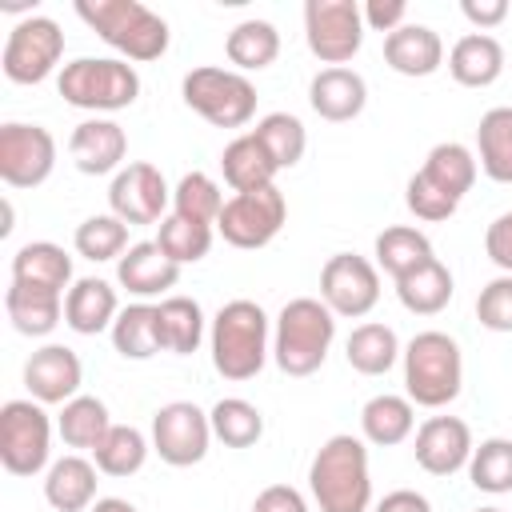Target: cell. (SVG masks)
Masks as SVG:
<instances>
[{
  "mask_svg": "<svg viewBox=\"0 0 512 512\" xmlns=\"http://www.w3.org/2000/svg\"><path fill=\"white\" fill-rule=\"evenodd\" d=\"M472 428L460 416H428L416 428V464L428 476H456L472 460Z\"/></svg>",
  "mask_w": 512,
  "mask_h": 512,
  "instance_id": "obj_17",
  "label": "cell"
},
{
  "mask_svg": "<svg viewBox=\"0 0 512 512\" xmlns=\"http://www.w3.org/2000/svg\"><path fill=\"white\" fill-rule=\"evenodd\" d=\"M404 204H408V212H412L416 220H424V224H440V220L456 216V208H460V200H452L448 192H440L424 172H412V176H408V184H404Z\"/></svg>",
  "mask_w": 512,
  "mask_h": 512,
  "instance_id": "obj_45",
  "label": "cell"
},
{
  "mask_svg": "<svg viewBox=\"0 0 512 512\" xmlns=\"http://www.w3.org/2000/svg\"><path fill=\"white\" fill-rule=\"evenodd\" d=\"M172 204V188L164 180V172L148 160H136V164H124L112 184H108V208L112 216H120L128 228L136 224H160L164 212Z\"/></svg>",
  "mask_w": 512,
  "mask_h": 512,
  "instance_id": "obj_15",
  "label": "cell"
},
{
  "mask_svg": "<svg viewBox=\"0 0 512 512\" xmlns=\"http://www.w3.org/2000/svg\"><path fill=\"white\" fill-rule=\"evenodd\" d=\"M476 512H504V508H496V504H488V508H476Z\"/></svg>",
  "mask_w": 512,
  "mask_h": 512,
  "instance_id": "obj_53",
  "label": "cell"
},
{
  "mask_svg": "<svg viewBox=\"0 0 512 512\" xmlns=\"http://www.w3.org/2000/svg\"><path fill=\"white\" fill-rule=\"evenodd\" d=\"M252 512H308V500L300 488L292 484H268L256 500H252Z\"/></svg>",
  "mask_w": 512,
  "mask_h": 512,
  "instance_id": "obj_49",
  "label": "cell"
},
{
  "mask_svg": "<svg viewBox=\"0 0 512 512\" xmlns=\"http://www.w3.org/2000/svg\"><path fill=\"white\" fill-rule=\"evenodd\" d=\"M80 384H84V364L68 344H44L24 360V388L44 408L80 396Z\"/></svg>",
  "mask_w": 512,
  "mask_h": 512,
  "instance_id": "obj_16",
  "label": "cell"
},
{
  "mask_svg": "<svg viewBox=\"0 0 512 512\" xmlns=\"http://www.w3.org/2000/svg\"><path fill=\"white\" fill-rule=\"evenodd\" d=\"M336 340V316L320 296L288 300L272 320V360L284 376H312L324 368Z\"/></svg>",
  "mask_w": 512,
  "mask_h": 512,
  "instance_id": "obj_3",
  "label": "cell"
},
{
  "mask_svg": "<svg viewBox=\"0 0 512 512\" xmlns=\"http://www.w3.org/2000/svg\"><path fill=\"white\" fill-rule=\"evenodd\" d=\"M484 252L504 276H512V212H500L484 228Z\"/></svg>",
  "mask_w": 512,
  "mask_h": 512,
  "instance_id": "obj_47",
  "label": "cell"
},
{
  "mask_svg": "<svg viewBox=\"0 0 512 512\" xmlns=\"http://www.w3.org/2000/svg\"><path fill=\"white\" fill-rule=\"evenodd\" d=\"M448 72L460 88H488L504 72V48L488 32H468L448 52Z\"/></svg>",
  "mask_w": 512,
  "mask_h": 512,
  "instance_id": "obj_24",
  "label": "cell"
},
{
  "mask_svg": "<svg viewBox=\"0 0 512 512\" xmlns=\"http://www.w3.org/2000/svg\"><path fill=\"white\" fill-rule=\"evenodd\" d=\"M224 56L236 72H260L280 56V32L272 20H240L224 36Z\"/></svg>",
  "mask_w": 512,
  "mask_h": 512,
  "instance_id": "obj_35",
  "label": "cell"
},
{
  "mask_svg": "<svg viewBox=\"0 0 512 512\" xmlns=\"http://www.w3.org/2000/svg\"><path fill=\"white\" fill-rule=\"evenodd\" d=\"M4 312L20 336H48L64 320V292L52 288H32V284H8L4 292Z\"/></svg>",
  "mask_w": 512,
  "mask_h": 512,
  "instance_id": "obj_26",
  "label": "cell"
},
{
  "mask_svg": "<svg viewBox=\"0 0 512 512\" xmlns=\"http://www.w3.org/2000/svg\"><path fill=\"white\" fill-rule=\"evenodd\" d=\"M308 492L320 512H372V472L364 436H328L308 464Z\"/></svg>",
  "mask_w": 512,
  "mask_h": 512,
  "instance_id": "obj_1",
  "label": "cell"
},
{
  "mask_svg": "<svg viewBox=\"0 0 512 512\" xmlns=\"http://www.w3.org/2000/svg\"><path fill=\"white\" fill-rule=\"evenodd\" d=\"M88 512H140L132 500H124V496H100Z\"/></svg>",
  "mask_w": 512,
  "mask_h": 512,
  "instance_id": "obj_52",
  "label": "cell"
},
{
  "mask_svg": "<svg viewBox=\"0 0 512 512\" xmlns=\"http://www.w3.org/2000/svg\"><path fill=\"white\" fill-rule=\"evenodd\" d=\"M212 420L204 408H196L192 400H172L160 404L152 416V452L172 464V468H192L208 456L212 444Z\"/></svg>",
  "mask_w": 512,
  "mask_h": 512,
  "instance_id": "obj_12",
  "label": "cell"
},
{
  "mask_svg": "<svg viewBox=\"0 0 512 512\" xmlns=\"http://www.w3.org/2000/svg\"><path fill=\"white\" fill-rule=\"evenodd\" d=\"M252 136L264 144V152L272 156V164L284 172V168H296L304 160V148H308V128L300 116L292 112H268L256 120Z\"/></svg>",
  "mask_w": 512,
  "mask_h": 512,
  "instance_id": "obj_40",
  "label": "cell"
},
{
  "mask_svg": "<svg viewBox=\"0 0 512 512\" xmlns=\"http://www.w3.org/2000/svg\"><path fill=\"white\" fill-rule=\"evenodd\" d=\"M52 456V416L40 400H8L0 408V464L12 476L48 472Z\"/></svg>",
  "mask_w": 512,
  "mask_h": 512,
  "instance_id": "obj_8",
  "label": "cell"
},
{
  "mask_svg": "<svg viewBox=\"0 0 512 512\" xmlns=\"http://www.w3.org/2000/svg\"><path fill=\"white\" fill-rule=\"evenodd\" d=\"M76 16L108 48H116L120 60H132V64L160 60L168 52V40H172L168 20L140 0H80Z\"/></svg>",
  "mask_w": 512,
  "mask_h": 512,
  "instance_id": "obj_4",
  "label": "cell"
},
{
  "mask_svg": "<svg viewBox=\"0 0 512 512\" xmlns=\"http://www.w3.org/2000/svg\"><path fill=\"white\" fill-rule=\"evenodd\" d=\"M72 248L92 260V264H104V260H120L132 244H128V224L112 212H96L88 216L84 224H76V236H72Z\"/></svg>",
  "mask_w": 512,
  "mask_h": 512,
  "instance_id": "obj_41",
  "label": "cell"
},
{
  "mask_svg": "<svg viewBox=\"0 0 512 512\" xmlns=\"http://www.w3.org/2000/svg\"><path fill=\"white\" fill-rule=\"evenodd\" d=\"M364 12L356 0H308L304 4V40L308 52L328 68H348L364 44Z\"/></svg>",
  "mask_w": 512,
  "mask_h": 512,
  "instance_id": "obj_10",
  "label": "cell"
},
{
  "mask_svg": "<svg viewBox=\"0 0 512 512\" xmlns=\"http://www.w3.org/2000/svg\"><path fill=\"white\" fill-rule=\"evenodd\" d=\"M180 280V264H172L156 240H136L120 260H116V284L128 288L140 300L164 296L168 288H176Z\"/></svg>",
  "mask_w": 512,
  "mask_h": 512,
  "instance_id": "obj_20",
  "label": "cell"
},
{
  "mask_svg": "<svg viewBox=\"0 0 512 512\" xmlns=\"http://www.w3.org/2000/svg\"><path fill=\"white\" fill-rule=\"evenodd\" d=\"M372 256H376V268H380V272H388L392 280H400V276H408L412 268L428 264L436 252H432V240H428L420 228H412V224H392V228H384V232L376 236Z\"/></svg>",
  "mask_w": 512,
  "mask_h": 512,
  "instance_id": "obj_36",
  "label": "cell"
},
{
  "mask_svg": "<svg viewBox=\"0 0 512 512\" xmlns=\"http://www.w3.org/2000/svg\"><path fill=\"white\" fill-rule=\"evenodd\" d=\"M56 88L64 104L84 112H120L140 96V72L120 56H76L60 68Z\"/></svg>",
  "mask_w": 512,
  "mask_h": 512,
  "instance_id": "obj_6",
  "label": "cell"
},
{
  "mask_svg": "<svg viewBox=\"0 0 512 512\" xmlns=\"http://www.w3.org/2000/svg\"><path fill=\"white\" fill-rule=\"evenodd\" d=\"M96 464L84 456H60L52 460V468L44 472V500L52 512H88L100 496H96Z\"/></svg>",
  "mask_w": 512,
  "mask_h": 512,
  "instance_id": "obj_23",
  "label": "cell"
},
{
  "mask_svg": "<svg viewBox=\"0 0 512 512\" xmlns=\"http://www.w3.org/2000/svg\"><path fill=\"white\" fill-rule=\"evenodd\" d=\"M156 244L160 252L172 260V264H200L212 248V224H196V220H184V216H164L160 220V232H156Z\"/></svg>",
  "mask_w": 512,
  "mask_h": 512,
  "instance_id": "obj_44",
  "label": "cell"
},
{
  "mask_svg": "<svg viewBox=\"0 0 512 512\" xmlns=\"http://www.w3.org/2000/svg\"><path fill=\"white\" fill-rule=\"evenodd\" d=\"M156 324H160V348L172 356H192L208 336L204 308L192 296H164L156 304Z\"/></svg>",
  "mask_w": 512,
  "mask_h": 512,
  "instance_id": "obj_30",
  "label": "cell"
},
{
  "mask_svg": "<svg viewBox=\"0 0 512 512\" xmlns=\"http://www.w3.org/2000/svg\"><path fill=\"white\" fill-rule=\"evenodd\" d=\"M220 172H224V184L232 192H256V188L276 184V172L280 168L272 164V156L264 152V144L252 132H244V136H236V140L224 144Z\"/></svg>",
  "mask_w": 512,
  "mask_h": 512,
  "instance_id": "obj_29",
  "label": "cell"
},
{
  "mask_svg": "<svg viewBox=\"0 0 512 512\" xmlns=\"http://www.w3.org/2000/svg\"><path fill=\"white\" fill-rule=\"evenodd\" d=\"M476 320L488 332H512V276H496L476 296Z\"/></svg>",
  "mask_w": 512,
  "mask_h": 512,
  "instance_id": "obj_46",
  "label": "cell"
},
{
  "mask_svg": "<svg viewBox=\"0 0 512 512\" xmlns=\"http://www.w3.org/2000/svg\"><path fill=\"white\" fill-rule=\"evenodd\" d=\"M120 316V300H116V288L100 276H80L68 296H64V324L80 336H100V332H112Z\"/></svg>",
  "mask_w": 512,
  "mask_h": 512,
  "instance_id": "obj_21",
  "label": "cell"
},
{
  "mask_svg": "<svg viewBox=\"0 0 512 512\" xmlns=\"http://www.w3.org/2000/svg\"><path fill=\"white\" fill-rule=\"evenodd\" d=\"M416 428V404L396 392H380L360 408V436L376 448H396Z\"/></svg>",
  "mask_w": 512,
  "mask_h": 512,
  "instance_id": "obj_28",
  "label": "cell"
},
{
  "mask_svg": "<svg viewBox=\"0 0 512 512\" xmlns=\"http://www.w3.org/2000/svg\"><path fill=\"white\" fill-rule=\"evenodd\" d=\"M12 280L32 284V288H52V292L68 296V288L76 284L72 280V256L52 240H28L12 256Z\"/></svg>",
  "mask_w": 512,
  "mask_h": 512,
  "instance_id": "obj_25",
  "label": "cell"
},
{
  "mask_svg": "<svg viewBox=\"0 0 512 512\" xmlns=\"http://www.w3.org/2000/svg\"><path fill=\"white\" fill-rule=\"evenodd\" d=\"M400 356H404L400 336H396L388 324H380V320L356 324V328L348 332V340H344V360H348V368L360 372V376H384V372L396 368Z\"/></svg>",
  "mask_w": 512,
  "mask_h": 512,
  "instance_id": "obj_27",
  "label": "cell"
},
{
  "mask_svg": "<svg viewBox=\"0 0 512 512\" xmlns=\"http://www.w3.org/2000/svg\"><path fill=\"white\" fill-rule=\"evenodd\" d=\"M452 292H456V280H452L448 264L436 260V256L396 280V300L412 316H436V312H444L448 300H452Z\"/></svg>",
  "mask_w": 512,
  "mask_h": 512,
  "instance_id": "obj_31",
  "label": "cell"
},
{
  "mask_svg": "<svg viewBox=\"0 0 512 512\" xmlns=\"http://www.w3.org/2000/svg\"><path fill=\"white\" fill-rule=\"evenodd\" d=\"M384 64L400 76H432L444 64V40L428 24H404L384 36Z\"/></svg>",
  "mask_w": 512,
  "mask_h": 512,
  "instance_id": "obj_22",
  "label": "cell"
},
{
  "mask_svg": "<svg viewBox=\"0 0 512 512\" xmlns=\"http://www.w3.org/2000/svg\"><path fill=\"white\" fill-rule=\"evenodd\" d=\"M184 104L204 116L212 128H244L256 116V84L236 72V68H216V64H200L184 76L180 84Z\"/></svg>",
  "mask_w": 512,
  "mask_h": 512,
  "instance_id": "obj_7",
  "label": "cell"
},
{
  "mask_svg": "<svg viewBox=\"0 0 512 512\" xmlns=\"http://www.w3.org/2000/svg\"><path fill=\"white\" fill-rule=\"evenodd\" d=\"M360 12H364V28L384 32V36L408 24V4L404 0H368Z\"/></svg>",
  "mask_w": 512,
  "mask_h": 512,
  "instance_id": "obj_48",
  "label": "cell"
},
{
  "mask_svg": "<svg viewBox=\"0 0 512 512\" xmlns=\"http://www.w3.org/2000/svg\"><path fill=\"white\" fill-rule=\"evenodd\" d=\"M208 356L224 380H252L272 356V320L256 300H228L208 320Z\"/></svg>",
  "mask_w": 512,
  "mask_h": 512,
  "instance_id": "obj_2",
  "label": "cell"
},
{
  "mask_svg": "<svg viewBox=\"0 0 512 512\" xmlns=\"http://www.w3.org/2000/svg\"><path fill=\"white\" fill-rule=\"evenodd\" d=\"M468 480L476 492H488V496L512 492V440L508 436L480 440L468 460Z\"/></svg>",
  "mask_w": 512,
  "mask_h": 512,
  "instance_id": "obj_42",
  "label": "cell"
},
{
  "mask_svg": "<svg viewBox=\"0 0 512 512\" xmlns=\"http://www.w3.org/2000/svg\"><path fill=\"white\" fill-rule=\"evenodd\" d=\"M420 172H424L440 192H448L452 200H464V196L472 192V184H476L480 164H476V152H472L468 144L444 140V144H432V148H428Z\"/></svg>",
  "mask_w": 512,
  "mask_h": 512,
  "instance_id": "obj_33",
  "label": "cell"
},
{
  "mask_svg": "<svg viewBox=\"0 0 512 512\" xmlns=\"http://www.w3.org/2000/svg\"><path fill=\"white\" fill-rule=\"evenodd\" d=\"M288 220V200L276 184L256 188V192H236L224 200V212L216 220V232L224 236V244L240 248V252H256L268 248L280 228Z\"/></svg>",
  "mask_w": 512,
  "mask_h": 512,
  "instance_id": "obj_9",
  "label": "cell"
},
{
  "mask_svg": "<svg viewBox=\"0 0 512 512\" xmlns=\"http://www.w3.org/2000/svg\"><path fill=\"white\" fill-rule=\"evenodd\" d=\"M460 12H464V20H468L476 32H488V28H496L512 8H508V0H464Z\"/></svg>",
  "mask_w": 512,
  "mask_h": 512,
  "instance_id": "obj_50",
  "label": "cell"
},
{
  "mask_svg": "<svg viewBox=\"0 0 512 512\" xmlns=\"http://www.w3.org/2000/svg\"><path fill=\"white\" fill-rule=\"evenodd\" d=\"M112 348L124 356V360H152L160 348V324H156V304L148 300H136L128 308H120L116 324H112Z\"/></svg>",
  "mask_w": 512,
  "mask_h": 512,
  "instance_id": "obj_37",
  "label": "cell"
},
{
  "mask_svg": "<svg viewBox=\"0 0 512 512\" xmlns=\"http://www.w3.org/2000/svg\"><path fill=\"white\" fill-rule=\"evenodd\" d=\"M172 212L184 216V220H196V224H212L220 220L224 212V196H220V184L208 176V172H184L172 188Z\"/></svg>",
  "mask_w": 512,
  "mask_h": 512,
  "instance_id": "obj_43",
  "label": "cell"
},
{
  "mask_svg": "<svg viewBox=\"0 0 512 512\" xmlns=\"http://www.w3.org/2000/svg\"><path fill=\"white\" fill-rule=\"evenodd\" d=\"M56 168V140L44 124H0V180L8 188H40Z\"/></svg>",
  "mask_w": 512,
  "mask_h": 512,
  "instance_id": "obj_13",
  "label": "cell"
},
{
  "mask_svg": "<svg viewBox=\"0 0 512 512\" xmlns=\"http://www.w3.org/2000/svg\"><path fill=\"white\" fill-rule=\"evenodd\" d=\"M64 56V32L52 16H24L20 24H12L4 52H0V68L12 84H44L56 64Z\"/></svg>",
  "mask_w": 512,
  "mask_h": 512,
  "instance_id": "obj_11",
  "label": "cell"
},
{
  "mask_svg": "<svg viewBox=\"0 0 512 512\" xmlns=\"http://www.w3.org/2000/svg\"><path fill=\"white\" fill-rule=\"evenodd\" d=\"M68 156L84 176H108V172L116 176L124 168V156H128V136H124V128L116 120L92 116V120L72 128Z\"/></svg>",
  "mask_w": 512,
  "mask_h": 512,
  "instance_id": "obj_18",
  "label": "cell"
},
{
  "mask_svg": "<svg viewBox=\"0 0 512 512\" xmlns=\"http://www.w3.org/2000/svg\"><path fill=\"white\" fill-rule=\"evenodd\" d=\"M208 420H212V436L224 448H252L264 436V412L244 396H220L208 408Z\"/></svg>",
  "mask_w": 512,
  "mask_h": 512,
  "instance_id": "obj_38",
  "label": "cell"
},
{
  "mask_svg": "<svg viewBox=\"0 0 512 512\" xmlns=\"http://www.w3.org/2000/svg\"><path fill=\"white\" fill-rule=\"evenodd\" d=\"M372 512H432V504H428V496L416 492V488H396V492H384V496L372 504Z\"/></svg>",
  "mask_w": 512,
  "mask_h": 512,
  "instance_id": "obj_51",
  "label": "cell"
},
{
  "mask_svg": "<svg viewBox=\"0 0 512 512\" xmlns=\"http://www.w3.org/2000/svg\"><path fill=\"white\" fill-rule=\"evenodd\" d=\"M308 104L320 120L328 124H344L356 120L368 104V84L356 68H320L308 80Z\"/></svg>",
  "mask_w": 512,
  "mask_h": 512,
  "instance_id": "obj_19",
  "label": "cell"
},
{
  "mask_svg": "<svg viewBox=\"0 0 512 512\" xmlns=\"http://www.w3.org/2000/svg\"><path fill=\"white\" fill-rule=\"evenodd\" d=\"M476 164L488 180L512 184V104H496L476 124Z\"/></svg>",
  "mask_w": 512,
  "mask_h": 512,
  "instance_id": "obj_32",
  "label": "cell"
},
{
  "mask_svg": "<svg viewBox=\"0 0 512 512\" xmlns=\"http://www.w3.org/2000/svg\"><path fill=\"white\" fill-rule=\"evenodd\" d=\"M400 364H404V396L416 408H444L464 388V356H460V344L448 332H440V328L416 332L404 344Z\"/></svg>",
  "mask_w": 512,
  "mask_h": 512,
  "instance_id": "obj_5",
  "label": "cell"
},
{
  "mask_svg": "<svg viewBox=\"0 0 512 512\" xmlns=\"http://www.w3.org/2000/svg\"><path fill=\"white\" fill-rule=\"evenodd\" d=\"M112 428V416H108V404L100 396H72L68 404H60V416H56V432L68 448L76 452H96V444L108 436Z\"/></svg>",
  "mask_w": 512,
  "mask_h": 512,
  "instance_id": "obj_34",
  "label": "cell"
},
{
  "mask_svg": "<svg viewBox=\"0 0 512 512\" xmlns=\"http://www.w3.org/2000/svg\"><path fill=\"white\" fill-rule=\"evenodd\" d=\"M320 300L332 308V316H368L380 300V268L356 252L328 256L320 268Z\"/></svg>",
  "mask_w": 512,
  "mask_h": 512,
  "instance_id": "obj_14",
  "label": "cell"
},
{
  "mask_svg": "<svg viewBox=\"0 0 512 512\" xmlns=\"http://www.w3.org/2000/svg\"><path fill=\"white\" fill-rule=\"evenodd\" d=\"M148 452H152V440H148L140 428H132V424H112L108 436L96 444L92 464H96L104 476H136V472L144 468Z\"/></svg>",
  "mask_w": 512,
  "mask_h": 512,
  "instance_id": "obj_39",
  "label": "cell"
}]
</instances>
